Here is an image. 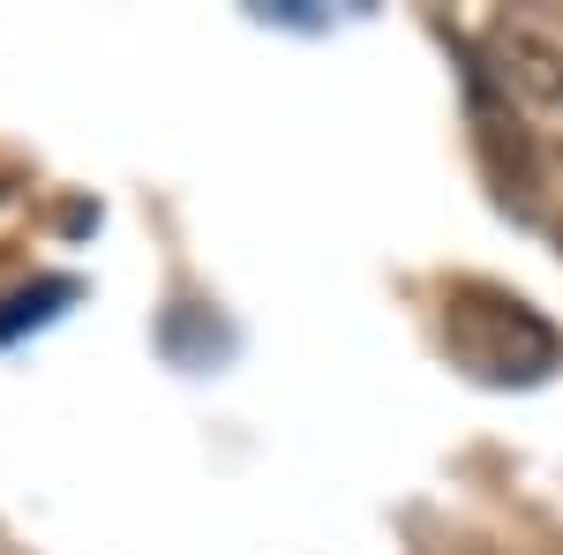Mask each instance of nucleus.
<instances>
[{"label": "nucleus", "mask_w": 563, "mask_h": 555, "mask_svg": "<svg viewBox=\"0 0 563 555\" xmlns=\"http://www.w3.org/2000/svg\"><path fill=\"white\" fill-rule=\"evenodd\" d=\"M443 331H451V353L488 384H541L563 360V338L549 315H533L519 293H496L474 278L443 293Z\"/></svg>", "instance_id": "nucleus-1"}, {"label": "nucleus", "mask_w": 563, "mask_h": 555, "mask_svg": "<svg viewBox=\"0 0 563 555\" xmlns=\"http://www.w3.org/2000/svg\"><path fill=\"white\" fill-rule=\"evenodd\" d=\"M488 84L504 90L511 106L526 113H556L563 121V38L533 15H496L481 31V60H474Z\"/></svg>", "instance_id": "nucleus-2"}, {"label": "nucleus", "mask_w": 563, "mask_h": 555, "mask_svg": "<svg viewBox=\"0 0 563 555\" xmlns=\"http://www.w3.org/2000/svg\"><path fill=\"white\" fill-rule=\"evenodd\" d=\"M556 248H563V218H556Z\"/></svg>", "instance_id": "nucleus-3"}]
</instances>
